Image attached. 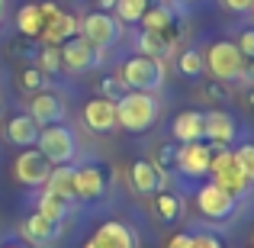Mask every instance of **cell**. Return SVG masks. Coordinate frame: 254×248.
Instances as JSON below:
<instances>
[{
    "instance_id": "6",
    "label": "cell",
    "mask_w": 254,
    "mask_h": 248,
    "mask_svg": "<svg viewBox=\"0 0 254 248\" xmlns=\"http://www.w3.org/2000/svg\"><path fill=\"white\" fill-rule=\"evenodd\" d=\"M119 36H123V23H119L113 13L93 10L90 16L81 19V39H84L87 45H93L97 52L113 49V45L119 42Z\"/></svg>"
},
{
    "instance_id": "4",
    "label": "cell",
    "mask_w": 254,
    "mask_h": 248,
    "mask_svg": "<svg viewBox=\"0 0 254 248\" xmlns=\"http://www.w3.org/2000/svg\"><path fill=\"white\" fill-rule=\"evenodd\" d=\"M36 149L49 158V165H71L77 155V136L71 126L55 123V126H42L36 139Z\"/></svg>"
},
{
    "instance_id": "31",
    "label": "cell",
    "mask_w": 254,
    "mask_h": 248,
    "mask_svg": "<svg viewBox=\"0 0 254 248\" xmlns=\"http://www.w3.org/2000/svg\"><path fill=\"white\" fill-rule=\"evenodd\" d=\"M235 162H238V167L245 171V177H248V184H254V142H245V145H238L235 152Z\"/></svg>"
},
{
    "instance_id": "10",
    "label": "cell",
    "mask_w": 254,
    "mask_h": 248,
    "mask_svg": "<svg viewBox=\"0 0 254 248\" xmlns=\"http://www.w3.org/2000/svg\"><path fill=\"white\" fill-rule=\"evenodd\" d=\"M49 171H52V165L39 149H23L16 155V162H13V174H16V180L26 184V187H42L45 177H49Z\"/></svg>"
},
{
    "instance_id": "34",
    "label": "cell",
    "mask_w": 254,
    "mask_h": 248,
    "mask_svg": "<svg viewBox=\"0 0 254 248\" xmlns=\"http://www.w3.org/2000/svg\"><path fill=\"white\" fill-rule=\"evenodd\" d=\"M123 81H119V78H103V84H100V97H110V100H119L123 97Z\"/></svg>"
},
{
    "instance_id": "9",
    "label": "cell",
    "mask_w": 254,
    "mask_h": 248,
    "mask_svg": "<svg viewBox=\"0 0 254 248\" xmlns=\"http://www.w3.org/2000/svg\"><path fill=\"white\" fill-rule=\"evenodd\" d=\"M238 136V126H235V116L225 110H212V113H203V142H209L212 149H229Z\"/></svg>"
},
{
    "instance_id": "18",
    "label": "cell",
    "mask_w": 254,
    "mask_h": 248,
    "mask_svg": "<svg viewBox=\"0 0 254 248\" xmlns=\"http://www.w3.org/2000/svg\"><path fill=\"white\" fill-rule=\"evenodd\" d=\"M71 36H81V19L71 16V13H58V16L52 19L49 26H42V32H39L42 45H62V42H68Z\"/></svg>"
},
{
    "instance_id": "11",
    "label": "cell",
    "mask_w": 254,
    "mask_h": 248,
    "mask_svg": "<svg viewBox=\"0 0 254 248\" xmlns=\"http://www.w3.org/2000/svg\"><path fill=\"white\" fill-rule=\"evenodd\" d=\"M209 155H212V145L203 142V139L177 145V171L184 177H203V174H209Z\"/></svg>"
},
{
    "instance_id": "15",
    "label": "cell",
    "mask_w": 254,
    "mask_h": 248,
    "mask_svg": "<svg viewBox=\"0 0 254 248\" xmlns=\"http://www.w3.org/2000/svg\"><path fill=\"white\" fill-rule=\"evenodd\" d=\"M106 190V171L97 165L74 167V193L77 200H100Z\"/></svg>"
},
{
    "instance_id": "33",
    "label": "cell",
    "mask_w": 254,
    "mask_h": 248,
    "mask_svg": "<svg viewBox=\"0 0 254 248\" xmlns=\"http://www.w3.org/2000/svg\"><path fill=\"white\" fill-rule=\"evenodd\" d=\"M19 84H23L26 90H32V93H36V90H45V75L36 68V65H32V68H26L23 75H19Z\"/></svg>"
},
{
    "instance_id": "1",
    "label": "cell",
    "mask_w": 254,
    "mask_h": 248,
    "mask_svg": "<svg viewBox=\"0 0 254 248\" xmlns=\"http://www.w3.org/2000/svg\"><path fill=\"white\" fill-rule=\"evenodd\" d=\"M158 113H161V103H158L155 93L145 90H126L123 97L116 100V119L119 129L126 132H145L155 126Z\"/></svg>"
},
{
    "instance_id": "17",
    "label": "cell",
    "mask_w": 254,
    "mask_h": 248,
    "mask_svg": "<svg viewBox=\"0 0 254 248\" xmlns=\"http://www.w3.org/2000/svg\"><path fill=\"white\" fill-rule=\"evenodd\" d=\"M129 180H132V187H135V193H142V197H151L155 190H161V187H164V177L158 174V167L151 165L148 158H138V162H132Z\"/></svg>"
},
{
    "instance_id": "19",
    "label": "cell",
    "mask_w": 254,
    "mask_h": 248,
    "mask_svg": "<svg viewBox=\"0 0 254 248\" xmlns=\"http://www.w3.org/2000/svg\"><path fill=\"white\" fill-rule=\"evenodd\" d=\"M45 190L62 197L64 203H74L77 193H74V165H52L49 177H45Z\"/></svg>"
},
{
    "instance_id": "16",
    "label": "cell",
    "mask_w": 254,
    "mask_h": 248,
    "mask_svg": "<svg viewBox=\"0 0 254 248\" xmlns=\"http://www.w3.org/2000/svg\"><path fill=\"white\" fill-rule=\"evenodd\" d=\"M39 129L42 126L29 116V113H16V116L6 119V142L16 145V149H32L39 139Z\"/></svg>"
},
{
    "instance_id": "30",
    "label": "cell",
    "mask_w": 254,
    "mask_h": 248,
    "mask_svg": "<svg viewBox=\"0 0 254 248\" xmlns=\"http://www.w3.org/2000/svg\"><path fill=\"white\" fill-rule=\"evenodd\" d=\"M145 10H148V0H119L113 13H116L119 23H138Z\"/></svg>"
},
{
    "instance_id": "8",
    "label": "cell",
    "mask_w": 254,
    "mask_h": 248,
    "mask_svg": "<svg viewBox=\"0 0 254 248\" xmlns=\"http://www.w3.org/2000/svg\"><path fill=\"white\" fill-rule=\"evenodd\" d=\"M196 206L206 219H229L232 213H235L238 200L232 197L229 190H222L216 180H209V184H203L196 190Z\"/></svg>"
},
{
    "instance_id": "28",
    "label": "cell",
    "mask_w": 254,
    "mask_h": 248,
    "mask_svg": "<svg viewBox=\"0 0 254 248\" xmlns=\"http://www.w3.org/2000/svg\"><path fill=\"white\" fill-rule=\"evenodd\" d=\"M151 165L158 167L161 177H168L174 167H177V145H174V142H161L158 152H155V158H151Z\"/></svg>"
},
{
    "instance_id": "38",
    "label": "cell",
    "mask_w": 254,
    "mask_h": 248,
    "mask_svg": "<svg viewBox=\"0 0 254 248\" xmlns=\"http://www.w3.org/2000/svg\"><path fill=\"white\" fill-rule=\"evenodd\" d=\"M225 6H229L232 13H248V10H254V0H222Z\"/></svg>"
},
{
    "instance_id": "12",
    "label": "cell",
    "mask_w": 254,
    "mask_h": 248,
    "mask_svg": "<svg viewBox=\"0 0 254 248\" xmlns=\"http://www.w3.org/2000/svg\"><path fill=\"white\" fill-rule=\"evenodd\" d=\"M84 123H87V129H93V132H113V129H119L116 100L100 97V93L93 100H87V103H84Z\"/></svg>"
},
{
    "instance_id": "23",
    "label": "cell",
    "mask_w": 254,
    "mask_h": 248,
    "mask_svg": "<svg viewBox=\"0 0 254 248\" xmlns=\"http://www.w3.org/2000/svg\"><path fill=\"white\" fill-rule=\"evenodd\" d=\"M138 23H142L145 32H164V29H171L177 19H174V10H171V6L158 0V3H148V10L142 13V19H138Z\"/></svg>"
},
{
    "instance_id": "27",
    "label": "cell",
    "mask_w": 254,
    "mask_h": 248,
    "mask_svg": "<svg viewBox=\"0 0 254 248\" xmlns=\"http://www.w3.org/2000/svg\"><path fill=\"white\" fill-rule=\"evenodd\" d=\"M177 68H180V75H184V78H199V75L206 71L203 52H199V49H187V52H180Z\"/></svg>"
},
{
    "instance_id": "39",
    "label": "cell",
    "mask_w": 254,
    "mask_h": 248,
    "mask_svg": "<svg viewBox=\"0 0 254 248\" xmlns=\"http://www.w3.org/2000/svg\"><path fill=\"white\" fill-rule=\"evenodd\" d=\"M190 242H193L190 232H177V236L168 239V248H190Z\"/></svg>"
},
{
    "instance_id": "45",
    "label": "cell",
    "mask_w": 254,
    "mask_h": 248,
    "mask_svg": "<svg viewBox=\"0 0 254 248\" xmlns=\"http://www.w3.org/2000/svg\"><path fill=\"white\" fill-rule=\"evenodd\" d=\"M3 10H6V0H0V23H3Z\"/></svg>"
},
{
    "instance_id": "40",
    "label": "cell",
    "mask_w": 254,
    "mask_h": 248,
    "mask_svg": "<svg viewBox=\"0 0 254 248\" xmlns=\"http://www.w3.org/2000/svg\"><path fill=\"white\" fill-rule=\"evenodd\" d=\"M242 81H248L254 87V58H245V71H242Z\"/></svg>"
},
{
    "instance_id": "3",
    "label": "cell",
    "mask_w": 254,
    "mask_h": 248,
    "mask_svg": "<svg viewBox=\"0 0 254 248\" xmlns=\"http://www.w3.org/2000/svg\"><path fill=\"white\" fill-rule=\"evenodd\" d=\"M203 62H206V71H209L216 81H222V84L242 81L245 55L238 52V45H235V42H229V39H219V42H212L209 49H206Z\"/></svg>"
},
{
    "instance_id": "36",
    "label": "cell",
    "mask_w": 254,
    "mask_h": 248,
    "mask_svg": "<svg viewBox=\"0 0 254 248\" xmlns=\"http://www.w3.org/2000/svg\"><path fill=\"white\" fill-rule=\"evenodd\" d=\"M190 248H222V242L216 236H209V232H199V236H193Z\"/></svg>"
},
{
    "instance_id": "24",
    "label": "cell",
    "mask_w": 254,
    "mask_h": 248,
    "mask_svg": "<svg viewBox=\"0 0 254 248\" xmlns=\"http://www.w3.org/2000/svg\"><path fill=\"white\" fill-rule=\"evenodd\" d=\"M16 29L23 32L26 39H39V32H42V13H39V3L19 6V13H16Z\"/></svg>"
},
{
    "instance_id": "25",
    "label": "cell",
    "mask_w": 254,
    "mask_h": 248,
    "mask_svg": "<svg viewBox=\"0 0 254 248\" xmlns=\"http://www.w3.org/2000/svg\"><path fill=\"white\" fill-rule=\"evenodd\" d=\"M36 206H39L36 213H42L45 219H52V223H58V226H62L64 219H68V213H71V203H64L62 197H55V193H49V190L39 197Z\"/></svg>"
},
{
    "instance_id": "41",
    "label": "cell",
    "mask_w": 254,
    "mask_h": 248,
    "mask_svg": "<svg viewBox=\"0 0 254 248\" xmlns=\"http://www.w3.org/2000/svg\"><path fill=\"white\" fill-rule=\"evenodd\" d=\"M116 3H119V0H97V10L100 13H113V10H116Z\"/></svg>"
},
{
    "instance_id": "37",
    "label": "cell",
    "mask_w": 254,
    "mask_h": 248,
    "mask_svg": "<svg viewBox=\"0 0 254 248\" xmlns=\"http://www.w3.org/2000/svg\"><path fill=\"white\" fill-rule=\"evenodd\" d=\"M39 13H42V26H49L52 19H55L58 13H62V10H58V6L52 3V0H42V3H39Z\"/></svg>"
},
{
    "instance_id": "26",
    "label": "cell",
    "mask_w": 254,
    "mask_h": 248,
    "mask_svg": "<svg viewBox=\"0 0 254 248\" xmlns=\"http://www.w3.org/2000/svg\"><path fill=\"white\" fill-rule=\"evenodd\" d=\"M138 52L142 55H151V58H164V55H171V45H168V39L161 36V32H138Z\"/></svg>"
},
{
    "instance_id": "44",
    "label": "cell",
    "mask_w": 254,
    "mask_h": 248,
    "mask_svg": "<svg viewBox=\"0 0 254 248\" xmlns=\"http://www.w3.org/2000/svg\"><path fill=\"white\" fill-rule=\"evenodd\" d=\"M248 106H251V110H254V87H251V90H248Z\"/></svg>"
},
{
    "instance_id": "42",
    "label": "cell",
    "mask_w": 254,
    "mask_h": 248,
    "mask_svg": "<svg viewBox=\"0 0 254 248\" xmlns=\"http://www.w3.org/2000/svg\"><path fill=\"white\" fill-rule=\"evenodd\" d=\"M0 248H26V245H19V242H3Z\"/></svg>"
},
{
    "instance_id": "29",
    "label": "cell",
    "mask_w": 254,
    "mask_h": 248,
    "mask_svg": "<svg viewBox=\"0 0 254 248\" xmlns=\"http://www.w3.org/2000/svg\"><path fill=\"white\" fill-rule=\"evenodd\" d=\"M36 68L42 75H58L62 71V55H58V45H42L36 52Z\"/></svg>"
},
{
    "instance_id": "35",
    "label": "cell",
    "mask_w": 254,
    "mask_h": 248,
    "mask_svg": "<svg viewBox=\"0 0 254 248\" xmlns=\"http://www.w3.org/2000/svg\"><path fill=\"white\" fill-rule=\"evenodd\" d=\"M235 45H238V52H242L245 58H254V29H245L242 36L235 39Z\"/></svg>"
},
{
    "instance_id": "13",
    "label": "cell",
    "mask_w": 254,
    "mask_h": 248,
    "mask_svg": "<svg viewBox=\"0 0 254 248\" xmlns=\"http://www.w3.org/2000/svg\"><path fill=\"white\" fill-rule=\"evenodd\" d=\"M64 113L68 106L62 103L58 93H49V90H36L29 100V116L36 119L39 126H55V123H64Z\"/></svg>"
},
{
    "instance_id": "14",
    "label": "cell",
    "mask_w": 254,
    "mask_h": 248,
    "mask_svg": "<svg viewBox=\"0 0 254 248\" xmlns=\"http://www.w3.org/2000/svg\"><path fill=\"white\" fill-rule=\"evenodd\" d=\"M90 239L100 242L103 248H138V239H135V232H132V226L123 223V219H106V223H100Z\"/></svg>"
},
{
    "instance_id": "43",
    "label": "cell",
    "mask_w": 254,
    "mask_h": 248,
    "mask_svg": "<svg viewBox=\"0 0 254 248\" xmlns=\"http://www.w3.org/2000/svg\"><path fill=\"white\" fill-rule=\"evenodd\" d=\"M84 248H103V245H100V242H93V239H87V245Z\"/></svg>"
},
{
    "instance_id": "32",
    "label": "cell",
    "mask_w": 254,
    "mask_h": 248,
    "mask_svg": "<svg viewBox=\"0 0 254 248\" xmlns=\"http://www.w3.org/2000/svg\"><path fill=\"white\" fill-rule=\"evenodd\" d=\"M203 97L209 103H229V84L216 81V78H206L203 81Z\"/></svg>"
},
{
    "instance_id": "22",
    "label": "cell",
    "mask_w": 254,
    "mask_h": 248,
    "mask_svg": "<svg viewBox=\"0 0 254 248\" xmlns=\"http://www.w3.org/2000/svg\"><path fill=\"white\" fill-rule=\"evenodd\" d=\"M151 197H155V213H158L161 223H177V219L184 216V200H180V193L161 187V190H155Z\"/></svg>"
},
{
    "instance_id": "7",
    "label": "cell",
    "mask_w": 254,
    "mask_h": 248,
    "mask_svg": "<svg viewBox=\"0 0 254 248\" xmlns=\"http://www.w3.org/2000/svg\"><path fill=\"white\" fill-rule=\"evenodd\" d=\"M58 55H62V71H68V75H87V71H93L100 65V52L93 49V45H87L81 36H71L68 42L58 45Z\"/></svg>"
},
{
    "instance_id": "21",
    "label": "cell",
    "mask_w": 254,
    "mask_h": 248,
    "mask_svg": "<svg viewBox=\"0 0 254 248\" xmlns=\"http://www.w3.org/2000/svg\"><path fill=\"white\" fill-rule=\"evenodd\" d=\"M58 229H62V226L52 223V219H45L42 213H32V216L23 223V236L29 239V242H36V245L55 242V239H58Z\"/></svg>"
},
{
    "instance_id": "2",
    "label": "cell",
    "mask_w": 254,
    "mask_h": 248,
    "mask_svg": "<svg viewBox=\"0 0 254 248\" xmlns=\"http://www.w3.org/2000/svg\"><path fill=\"white\" fill-rule=\"evenodd\" d=\"M119 81L129 87V90L158 93L164 87V62L161 58H151V55H132L119 68Z\"/></svg>"
},
{
    "instance_id": "5",
    "label": "cell",
    "mask_w": 254,
    "mask_h": 248,
    "mask_svg": "<svg viewBox=\"0 0 254 248\" xmlns=\"http://www.w3.org/2000/svg\"><path fill=\"white\" fill-rule=\"evenodd\" d=\"M209 174H212V180H216L222 190H229L232 197H245L248 193V177H245V171L238 167L235 162V155H232V149H212V155H209Z\"/></svg>"
},
{
    "instance_id": "20",
    "label": "cell",
    "mask_w": 254,
    "mask_h": 248,
    "mask_svg": "<svg viewBox=\"0 0 254 248\" xmlns=\"http://www.w3.org/2000/svg\"><path fill=\"white\" fill-rule=\"evenodd\" d=\"M174 139H177L180 145L184 142H199L203 139V113L199 110H184L174 116Z\"/></svg>"
},
{
    "instance_id": "46",
    "label": "cell",
    "mask_w": 254,
    "mask_h": 248,
    "mask_svg": "<svg viewBox=\"0 0 254 248\" xmlns=\"http://www.w3.org/2000/svg\"><path fill=\"white\" fill-rule=\"evenodd\" d=\"M161 3H168V0H161Z\"/></svg>"
}]
</instances>
